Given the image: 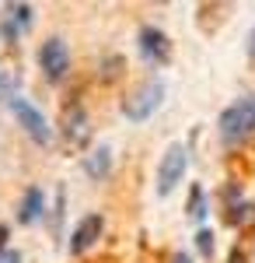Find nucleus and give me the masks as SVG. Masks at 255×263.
Wrapping results in <instances>:
<instances>
[{
    "label": "nucleus",
    "instance_id": "nucleus-1",
    "mask_svg": "<svg viewBox=\"0 0 255 263\" xmlns=\"http://www.w3.org/2000/svg\"><path fill=\"white\" fill-rule=\"evenodd\" d=\"M220 137L227 144H241L255 137V95H241L238 102H231L224 112H220Z\"/></svg>",
    "mask_w": 255,
    "mask_h": 263
},
{
    "label": "nucleus",
    "instance_id": "nucleus-2",
    "mask_svg": "<svg viewBox=\"0 0 255 263\" xmlns=\"http://www.w3.org/2000/svg\"><path fill=\"white\" fill-rule=\"evenodd\" d=\"M161 102H164V84L157 81V78L137 81L126 95H122V116L133 120V123H143L161 109Z\"/></svg>",
    "mask_w": 255,
    "mask_h": 263
},
{
    "label": "nucleus",
    "instance_id": "nucleus-3",
    "mask_svg": "<svg viewBox=\"0 0 255 263\" xmlns=\"http://www.w3.org/2000/svg\"><path fill=\"white\" fill-rule=\"evenodd\" d=\"M59 134L70 151H84L91 141V120H88V109L77 102V95H70L63 112H59Z\"/></svg>",
    "mask_w": 255,
    "mask_h": 263
},
{
    "label": "nucleus",
    "instance_id": "nucleus-4",
    "mask_svg": "<svg viewBox=\"0 0 255 263\" xmlns=\"http://www.w3.org/2000/svg\"><path fill=\"white\" fill-rule=\"evenodd\" d=\"M185 168H189V147H185V144H172V147L164 151L161 165H157V193L168 197L178 182H182Z\"/></svg>",
    "mask_w": 255,
    "mask_h": 263
},
{
    "label": "nucleus",
    "instance_id": "nucleus-5",
    "mask_svg": "<svg viewBox=\"0 0 255 263\" xmlns=\"http://www.w3.org/2000/svg\"><path fill=\"white\" fill-rule=\"evenodd\" d=\"M7 105H11V112L18 116V123L25 126V134H28L35 144H49V141H53V130H49L46 116H42L32 102H25V99H18V95H11V99H7Z\"/></svg>",
    "mask_w": 255,
    "mask_h": 263
},
{
    "label": "nucleus",
    "instance_id": "nucleus-6",
    "mask_svg": "<svg viewBox=\"0 0 255 263\" xmlns=\"http://www.w3.org/2000/svg\"><path fill=\"white\" fill-rule=\"evenodd\" d=\"M39 67L46 70L49 81H63L67 70H70V49L59 35H49V39L39 46Z\"/></svg>",
    "mask_w": 255,
    "mask_h": 263
},
{
    "label": "nucleus",
    "instance_id": "nucleus-7",
    "mask_svg": "<svg viewBox=\"0 0 255 263\" xmlns=\"http://www.w3.org/2000/svg\"><path fill=\"white\" fill-rule=\"evenodd\" d=\"M252 203H245V197H241V186L238 182H224L220 186V221L231 224V228H238V224H245L248 218H252Z\"/></svg>",
    "mask_w": 255,
    "mask_h": 263
},
{
    "label": "nucleus",
    "instance_id": "nucleus-8",
    "mask_svg": "<svg viewBox=\"0 0 255 263\" xmlns=\"http://www.w3.org/2000/svg\"><path fill=\"white\" fill-rule=\"evenodd\" d=\"M137 39H140V57H143L147 63L164 67V63L172 60V39H168L161 28H154V25H143Z\"/></svg>",
    "mask_w": 255,
    "mask_h": 263
},
{
    "label": "nucleus",
    "instance_id": "nucleus-9",
    "mask_svg": "<svg viewBox=\"0 0 255 263\" xmlns=\"http://www.w3.org/2000/svg\"><path fill=\"white\" fill-rule=\"evenodd\" d=\"M101 228H105V218L101 214H84L77 221V228H74V235H70V253L74 256H84L101 239Z\"/></svg>",
    "mask_w": 255,
    "mask_h": 263
},
{
    "label": "nucleus",
    "instance_id": "nucleus-10",
    "mask_svg": "<svg viewBox=\"0 0 255 263\" xmlns=\"http://www.w3.org/2000/svg\"><path fill=\"white\" fill-rule=\"evenodd\" d=\"M231 4H224V0H203L196 7V25L203 35H217L220 32V25H227V18H231Z\"/></svg>",
    "mask_w": 255,
    "mask_h": 263
},
{
    "label": "nucleus",
    "instance_id": "nucleus-11",
    "mask_svg": "<svg viewBox=\"0 0 255 263\" xmlns=\"http://www.w3.org/2000/svg\"><path fill=\"white\" fill-rule=\"evenodd\" d=\"M32 21H35V11H32L28 4H7V7H4V25H0V35L11 42L18 32L32 28Z\"/></svg>",
    "mask_w": 255,
    "mask_h": 263
},
{
    "label": "nucleus",
    "instance_id": "nucleus-12",
    "mask_svg": "<svg viewBox=\"0 0 255 263\" xmlns=\"http://www.w3.org/2000/svg\"><path fill=\"white\" fill-rule=\"evenodd\" d=\"M46 207V193H42L39 186H28L25 190V197H21V203H18V221L21 224H32V221H42V211Z\"/></svg>",
    "mask_w": 255,
    "mask_h": 263
},
{
    "label": "nucleus",
    "instance_id": "nucleus-13",
    "mask_svg": "<svg viewBox=\"0 0 255 263\" xmlns=\"http://www.w3.org/2000/svg\"><path fill=\"white\" fill-rule=\"evenodd\" d=\"M109 165H112V151H109V147H95V151L88 155V162H84V172H88L91 179H105V176H109Z\"/></svg>",
    "mask_w": 255,
    "mask_h": 263
},
{
    "label": "nucleus",
    "instance_id": "nucleus-14",
    "mask_svg": "<svg viewBox=\"0 0 255 263\" xmlns=\"http://www.w3.org/2000/svg\"><path fill=\"white\" fill-rule=\"evenodd\" d=\"M185 214H189V221H196V224H203V218H206V193H203V186H199V182H193V190H189Z\"/></svg>",
    "mask_w": 255,
    "mask_h": 263
},
{
    "label": "nucleus",
    "instance_id": "nucleus-15",
    "mask_svg": "<svg viewBox=\"0 0 255 263\" xmlns=\"http://www.w3.org/2000/svg\"><path fill=\"white\" fill-rule=\"evenodd\" d=\"M122 70H126V60L122 57H105L101 60V81H116V78H122Z\"/></svg>",
    "mask_w": 255,
    "mask_h": 263
},
{
    "label": "nucleus",
    "instance_id": "nucleus-16",
    "mask_svg": "<svg viewBox=\"0 0 255 263\" xmlns=\"http://www.w3.org/2000/svg\"><path fill=\"white\" fill-rule=\"evenodd\" d=\"M196 249H199L203 260L214 256V232H210V228H199V232H196Z\"/></svg>",
    "mask_w": 255,
    "mask_h": 263
},
{
    "label": "nucleus",
    "instance_id": "nucleus-17",
    "mask_svg": "<svg viewBox=\"0 0 255 263\" xmlns=\"http://www.w3.org/2000/svg\"><path fill=\"white\" fill-rule=\"evenodd\" d=\"M224 263H248V256H245V246H231V253H227V260Z\"/></svg>",
    "mask_w": 255,
    "mask_h": 263
},
{
    "label": "nucleus",
    "instance_id": "nucleus-18",
    "mask_svg": "<svg viewBox=\"0 0 255 263\" xmlns=\"http://www.w3.org/2000/svg\"><path fill=\"white\" fill-rule=\"evenodd\" d=\"M7 239H11V228H7V224H0V256L7 253Z\"/></svg>",
    "mask_w": 255,
    "mask_h": 263
},
{
    "label": "nucleus",
    "instance_id": "nucleus-19",
    "mask_svg": "<svg viewBox=\"0 0 255 263\" xmlns=\"http://www.w3.org/2000/svg\"><path fill=\"white\" fill-rule=\"evenodd\" d=\"M0 263H21V253L18 249H7V253L0 256Z\"/></svg>",
    "mask_w": 255,
    "mask_h": 263
},
{
    "label": "nucleus",
    "instance_id": "nucleus-20",
    "mask_svg": "<svg viewBox=\"0 0 255 263\" xmlns=\"http://www.w3.org/2000/svg\"><path fill=\"white\" fill-rule=\"evenodd\" d=\"M245 49H248V57H252V60H255V28H252V32H248V46H245Z\"/></svg>",
    "mask_w": 255,
    "mask_h": 263
},
{
    "label": "nucleus",
    "instance_id": "nucleus-21",
    "mask_svg": "<svg viewBox=\"0 0 255 263\" xmlns=\"http://www.w3.org/2000/svg\"><path fill=\"white\" fill-rule=\"evenodd\" d=\"M172 263H193V256H189V253H175V256H172Z\"/></svg>",
    "mask_w": 255,
    "mask_h": 263
}]
</instances>
